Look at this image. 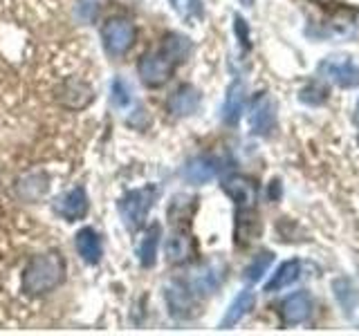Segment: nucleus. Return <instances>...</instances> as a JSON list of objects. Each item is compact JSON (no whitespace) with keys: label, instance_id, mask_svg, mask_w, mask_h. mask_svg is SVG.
Segmentation results:
<instances>
[{"label":"nucleus","instance_id":"nucleus-1","mask_svg":"<svg viewBox=\"0 0 359 336\" xmlns=\"http://www.w3.org/2000/svg\"><path fill=\"white\" fill-rule=\"evenodd\" d=\"M65 260L59 251L34 255L22 274V291L27 296L50 294L65 280Z\"/></svg>","mask_w":359,"mask_h":336},{"label":"nucleus","instance_id":"nucleus-2","mask_svg":"<svg viewBox=\"0 0 359 336\" xmlns=\"http://www.w3.org/2000/svg\"><path fill=\"white\" fill-rule=\"evenodd\" d=\"M157 197V188L155 186H144L137 190H130L121 200H119V216L123 220V224L130 229V231H137L144 227L146 218H149L151 206Z\"/></svg>","mask_w":359,"mask_h":336},{"label":"nucleus","instance_id":"nucleus-3","mask_svg":"<svg viewBox=\"0 0 359 336\" xmlns=\"http://www.w3.org/2000/svg\"><path fill=\"white\" fill-rule=\"evenodd\" d=\"M101 41H104L106 54L119 59V56L128 54L137 41V29L128 18H110L101 27Z\"/></svg>","mask_w":359,"mask_h":336},{"label":"nucleus","instance_id":"nucleus-4","mask_svg":"<svg viewBox=\"0 0 359 336\" xmlns=\"http://www.w3.org/2000/svg\"><path fill=\"white\" fill-rule=\"evenodd\" d=\"M224 276H227V265H224L220 258H213V260H205L191 269L187 285L194 289V294L209 296L222 287Z\"/></svg>","mask_w":359,"mask_h":336},{"label":"nucleus","instance_id":"nucleus-5","mask_svg":"<svg viewBox=\"0 0 359 336\" xmlns=\"http://www.w3.org/2000/svg\"><path fill=\"white\" fill-rule=\"evenodd\" d=\"M317 74L337 88H357L359 85V65L351 56H328L317 65Z\"/></svg>","mask_w":359,"mask_h":336},{"label":"nucleus","instance_id":"nucleus-6","mask_svg":"<svg viewBox=\"0 0 359 336\" xmlns=\"http://www.w3.org/2000/svg\"><path fill=\"white\" fill-rule=\"evenodd\" d=\"M175 63L168 59V56L160 50V52H146L140 63H137V72L142 83H146L149 88H160L164 85L168 78L173 76Z\"/></svg>","mask_w":359,"mask_h":336},{"label":"nucleus","instance_id":"nucleus-7","mask_svg":"<svg viewBox=\"0 0 359 336\" xmlns=\"http://www.w3.org/2000/svg\"><path fill=\"white\" fill-rule=\"evenodd\" d=\"M247 121H250V130L258 137H267L269 132L276 128V104L274 99L267 92H258L250 106V115H247Z\"/></svg>","mask_w":359,"mask_h":336},{"label":"nucleus","instance_id":"nucleus-8","mask_svg":"<svg viewBox=\"0 0 359 336\" xmlns=\"http://www.w3.org/2000/svg\"><path fill=\"white\" fill-rule=\"evenodd\" d=\"M222 190L236 204V211H252L258 202V186L247 175H227L222 179Z\"/></svg>","mask_w":359,"mask_h":336},{"label":"nucleus","instance_id":"nucleus-9","mask_svg":"<svg viewBox=\"0 0 359 336\" xmlns=\"http://www.w3.org/2000/svg\"><path fill=\"white\" fill-rule=\"evenodd\" d=\"M164 298L171 316L175 318H191L196 314V294L182 280H173L164 289Z\"/></svg>","mask_w":359,"mask_h":336},{"label":"nucleus","instance_id":"nucleus-10","mask_svg":"<svg viewBox=\"0 0 359 336\" xmlns=\"http://www.w3.org/2000/svg\"><path fill=\"white\" fill-rule=\"evenodd\" d=\"M164 255L168 265H184L196 255V240L189 229H175L164 244Z\"/></svg>","mask_w":359,"mask_h":336},{"label":"nucleus","instance_id":"nucleus-11","mask_svg":"<svg viewBox=\"0 0 359 336\" xmlns=\"http://www.w3.org/2000/svg\"><path fill=\"white\" fill-rule=\"evenodd\" d=\"M314 307V300L310 296V291H294L280 302V321L283 325H301L310 318Z\"/></svg>","mask_w":359,"mask_h":336},{"label":"nucleus","instance_id":"nucleus-12","mask_svg":"<svg viewBox=\"0 0 359 336\" xmlns=\"http://www.w3.org/2000/svg\"><path fill=\"white\" fill-rule=\"evenodd\" d=\"M54 213L59 218L67 220V222H79L86 218L88 213V195L81 186L70 188L67 193H63L61 197H56L54 202Z\"/></svg>","mask_w":359,"mask_h":336},{"label":"nucleus","instance_id":"nucleus-13","mask_svg":"<svg viewBox=\"0 0 359 336\" xmlns=\"http://www.w3.org/2000/svg\"><path fill=\"white\" fill-rule=\"evenodd\" d=\"M245 101H247V85L241 78H236L227 88V94H224V104H222V121L227 123V126H236V123L241 121Z\"/></svg>","mask_w":359,"mask_h":336},{"label":"nucleus","instance_id":"nucleus-14","mask_svg":"<svg viewBox=\"0 0 359 336\" xmlns=\"http://www.w3.org/2000/svg\"><path fill=\"white\" fill-rule=\"evenodd\" d=\"M220 173V164L218 160H213L209 155H200L194 157L191 162H187L184 166V179L191 184H209L211 179H216V175Z\"/></svg>","mask_w":359,"mask_h":336},{"label":"nucleus","instance_id":"nucleus-15","mask_svg":"<svg viewBox=\"0 0 359 336\" xmlns=\"http://www.w3.org/2000/svg\"><path fill=\"white\" fill-rule=\"evenodd\" d=\"M160 238H162V227L157 222L149 224L142 231V238L137 244V260L142 267H153L157 262V249H160Z\"/></svg>","mask_w":359,"mask_h":336},{"label":"nucleus","instance_id":"nucleus-16","mask_svg":"<svg viewBox=\"0 0 359 336\" xmlns=\"http://www.w3.org/2000/svg\"><path fill=\"white\" fill-rule=\"evenodd\" d=\"M74 246H76V253L81 255V260L88 265H97L101 262V255H104V246H101V238L95 229L83 227L81 231L76 233L74 238Z\"/></svg>","mask_w":359,"mask_h":336},{"label":"nucleus","instance_id":"nucleus-17","mask_svg":"<svg viewBox=\"0 0 359 336\" xmlns=\"http://www.w3.org/2000/svg\"><path fill=\"white\" fill-rule=\"evenodd\" d=\"M200 108V92L194 88V85H180L175 92L168 99V110H171V115L175 117H189L198 112Z\"/></svg>","mask_w":359,"mask_h":336},{"label":"nucleus","instance_id":"nucleus-18","mask_svg":"<svg viewBox=\"0 0 359 336\" xmlns=\"http://www.w3.org/2000/svg\"><path fill=\"white\" fill-rule=\"evenodd\" d=\"M256 305V294L252 289H243L238 296L231 300V305L224 312V316L220 321V330H229L233 325H238L247 314H250Z\"/></svg>","mask_w":359,"mask_h":336},{"label":"nucleus","instance_id":"nucleus-19","mask_svg":"<svg viewBox=\"0 0 359 336\" xmlns=\"http://www.w3.org/2000/svg\"><path fill=\"white\" fill-rule=\"evenodd\" d=\"M301 272H303L301 260H285V262H280L278 269L272 274V278H269L267 283H265V291H267V294H274V291L287 289L290 285H294L297 280L301 278Z\"/></svg>","mask_w":359,"mask_h":336},{"label":"nucleus","instance_id":"nucleus-20","mask_svg":"<svg viewBox=\"0 0 359 336\" xmlns=\"http://www.w3.org/2000/svg\"><path fill=\"white\" fill-rule=\"evenodd\" d=\"M258 233V222L252 211H236V229H233V238L238 246H247Z\"/></svg>","mask_w":359,"mask_h":336},{"label":"nucleus","instance_id":"nucleus-21","mask_svg":"<svg viewBox=\"0 0 359 336\" xmlns=\"http://www.w3.org/2000/svg\"><path fill=\"white\" fill-rule=\"evenodd\" d=\"M61 101L67 108H86L93 101V90L81 81H67L61 90Z\"/></svg>","mask_w":359,"mask_h":336},{"label":"nucleus","instance_id":"nucleus-22","mask_svg":"<svg viewBox=\"0 0 359 336\" xmlns=\"http://www.w3.org/2000/svg\"><path fill=\"white\" fill-rule=\"evenodd\" d=\"M48 188H50L48 177L43 173H29L18 179V193L25 200H39L48 193Z\"/></svg>","mask_w":359,"mask_h":336},{"label":"nucleus","instance_id":"nucleus-23","mask_svg":"<svg viewBox=\"0 0 359 336\" xmlns=\"http://www.w3.org/2000/svg\"><path fill=\"white\" fill-rule=\"evenodd\" d=\"M162 52L173 63L184 61L187 54L191 52V41L187 36H182V34H166L164 41H162Z\"/></svg>","mask_w":359,"mask_h":336},{"label":"nucleus","instance_id":"nucleus-24","mask_svg":"<svg viewBox=\"0 0 359 336\" xmlns=\"http://www.w3.org/2000/svg\"><path fill=\"white\" fill-rule=\"evenodd\" d=\"M274 262V253L272 251H261V253H256L252 258V262L245 267V280L247 283H258L265 274H267V269L269 265Z\"/></svg>","mask_w":359,"mask_h":336},{"label":"nucleus","instance_id":"nucleus-25","mask_svg":"<svg viewBox=\"0 0 359 336\" xmlns=\"http://www.w3.org/2000/svg\"><path fill=\"white\" fill-rule=\"evenodd\" d=\"M332 289H334L337 300H339V305L346 309V314H351L357 302V289L353 287V283L348 278H337L332 283Z\"/></svg>","mask_w":359,"mask_h":336},{"label":"nucleus","instance_id":"nucleus-26","mask_svg":"<svg viewBox=\"0 0 359 336\" xmlns=\"http://www.w3.org/2000/svg\"><path fill=\"white\" fill-rule=\"evenodd\" d=\"M171 7L177 11V16L187 20L189 25H196V22L205 14V7H202V0H171Z\"/></svg>","mask_w":359,"mask_h":336},{"label":"nucleus","instance_id":"nucleus-27","mask_svg":"<svg viewBox=\"0 0 359 336\" xmlns=\"http://www.w3.org/2000/svg\"><path fill=\"white\" fill-rule=\"evenodd\" d=\"M299 101H301V104H306V106H321V104L328 101V88L317 83V81H312L306 88L299 90Z\"/></svg>","mask_w":359,"mask_h":336},{"label":"nucleus","instance_id":"nucleus-28","mask_svg":"<svg viewBox=\"0 0 359 336\" xmlns=\"http://www.w3.org/2000/svg\"><path fill=\"white\" fill-rule=\"evenodd\" d=\"M110 101H112V106L119 108V110H123V108H128V106H130L133 92H130L128 81H123V78H115V81H112V88H110Z\"/></svg>","mask_w":359,"mask_h":336},{"label":"nucleus","instance_id":"nucleus-29","mask_svg":"<svg viewBox=\"0 0 359 336\" xmlns=\"http://www.w3.org/2000/svg\"><path fill=\"white\" fill-rule=\"evenodd\" d=\"M233 31H236V38H238L241 43V50L247 52L252 48V41H250V25H247V20L241 16V14H236L233 16Z\"/></svg>","mask_w":359,"mask_h":336},{"label":"nucleus","instance_id":"nucleus-30","mask_svg":"<svg viewBox=\"0 0 359 336\" xmlns=\"http://www.w3.org/2000/svg\"><path fill=\"white\" fill-rule=\"evenodd\" d=\"M353 123H355V130H357V139H359V99H357V106H355V117H353Z\"/></svg>","mask_w":359,"mask_h":336},{"label":"nucleus","instance_id":"nucleus-31","mask_svg":"<svg viewBox=\"0 0 359 336\" xmlns=\"http://www.w3.org/2000/svg\"><path fill=\"white\" fill-rule=\"evenodd\" d=\"M314 3H319V5H332V3H339V0H314Z\"/></svg>","mask_w":359,"mask_h":336},{"label":"nucleus","instance_id":"nucleus-32","mask_svg":"<svg viewBox=\"0 0 359 336\" xmlns=\"http://www.w3.org/2000/svg\"><path fill=\"white\" fill-rule=\"evenodd\" d=\"M243 3H245V7H252V5H254V0H243Z\"/></svg>","mask_w":359,"mask_h":336}]
</instances>
